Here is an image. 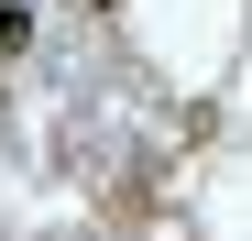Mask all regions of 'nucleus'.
Returning <instances> with one entry per match:
<instances>
[{
	"label": "nucleus",
	"mask_w": 252,
	"mask_h": 241,
	"mask_svg": "<svg viewBox=\"0 0 252 241\" xmlns=\"http://www.w3.org/2000/svg\"><path fill=\"white\" fill-rule=\"evenodd\" d=\"M33 44V11H22V0H0V55H22Z\"/></svg>",
	"instance_id": "1"
},
{
	"label": "nucleus",
	"mask_w": 252,
	"mask_h": 241,
	"mask_svg": "<svg viewBox=\"0 0 252 241\" xmlns=\"http://www.w3.org/2000/svg\"><path fill=\"white\" fill-rule=\"evenodd\" d=\"M88 11H121V0H88Z\"/></svg>",
	"instance_id": "2"
}]
</instances>
